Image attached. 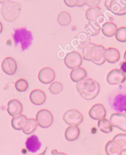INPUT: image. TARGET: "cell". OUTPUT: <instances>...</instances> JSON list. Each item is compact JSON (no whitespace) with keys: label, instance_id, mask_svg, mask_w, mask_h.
Returning <instances> with one entry per match:
<instances>
[{"label":"cell","instance_id":"cell-11","mask_svg":"<svg viewBox=\"0 0 126 155\" xmlns=\"http://www.w3.org/2000/svg\"><path fill=\"white\" fill-rule=\"evenodd\" d=\"M90 43V37L85 32H80L77 37L73 38L71 42L73 47L79 50H83Z\"/></svg>","mask_w":126,"mask_h":155},{"label":"cell","instance_id":"cell-6","mask_svg":"<svg viewBox=\"0 0 126 155\" xmlns=\"http://www.w3.org/2000/svg\"><path fill=\"white\" fill-rule=\"evenodd\" d=\"M105 6L115 15H126V0H105Z\"/></svg>","mask_w":126,"mask_h":155},{"label":"cell","instance_id":"cell-32","mask_svg":"<svg viewBox=\"0 0 126 155\" xmlns=\"http://www.w3.org/2000/svg\"><path fill=\"white\" fill-rule=\"evenodd\" d=\"M63 89L62 84L59 82H53L50 84L49 87V91L53 94H59Z\"/></svg>","mask_w":126,"mask_h":155},{"label":"cell","instance_id":"cell-30","mask_svg":"<svg viewBox=\"0 0 126 155\" xmlns=\"http://www.w3.org/2000/svg\"><path fill=\"white\" fill-rule=\"evenodd\" d=\"M37 126L38 124L36 120L34 119H29L28 124L27 127L22 130V132L26 135H30L35 131Z\"/></svg>","mask_w":126,"mask_h":155},{"label":"cell","instance_id":"cell-34","mask_svg":"<svg viewBox=\"0 0 126 155\" xmlns=\"http://www.w3.org/2000/svg\"><path fill=\"white\" fill-rule=\"evenodd\" d=\"M64 2L67 6L73 8L75 6H77L79 0H64Z\"/></svg>","mask_w":126,"mask_h":155},{"label":"cell","instance_id":"cell-36","mask_svg":"<svg viewBox=\"0 0 126 155\" xmlns=\"http://www.w3.org/2000/svg\"><path fill=\"white\" fill-rule=\"evenodd\" d=\"M121 70L125 74H126V61H122L120 64Z\"/></svg>","mask_w":126,"mask_h":155},{"label":"cell","instance_id":"cell-18","mask_svg":"<svg viewBox=\"0 0 126 155\" xmlns=\"http://www.w3.org/2000/svg\"><path fill=\"white\" fill-rule=\"evenodd\" d=\"M26 147L29 151L36 153L40 149L42 143L38 137L33 135L27 138L26 142Z\"/></svg>","mask_w":126,"mask_h":155},{"label":"cell","instance_id":"cell-25","mask_svg":"<svg viewBox=\"0 0 126 155\" xmlns=\"http://www.w3.org/2000/svg\"><path fill=\"white\" fill-rule=\"evenodd\" d=\"M102 30L104 35L108 37H111L116 34L118 29L115 24L108 22L103 24Z\"/></svg>","mask_w":126,"mask_h":155},{"label":"cell","instance_id":"cell-15","mask_svg":"<svg viewBox=\"0 0 126 155\" xmlns=\"http://www.w3.org/2000/svg\"><path fill=\"white\" fill-rule=\"evenodd\" d=\"M2 68L4 73L8 75H13L17 70V63L16 60L11 57H7L2 62Z\"/></svg>","mask_w":126,"mask_h":155},{"label":"cell","instance_id":"cell-37","mask_svg":"<svg viewBox=\"0 0 126 155\" xmlns=\"http://www.w3.org/2000/svg\"><path fill=\"white\" fill-rule=\"evenodd\" d=\"M87 0H79V2H78L77 6V7H82L87 4Z\"/></svg>","mask_w":126,"mask_h":155},{"label":"cell","instance_id":"cell-21","mask_svg":"<svg viewBox=\"0 0 126 155\" xmlns=\"http://www.w3.org/2000/svg\"><path fill=\"white\" fill-rule=\"evenodd\" d=\"M86 18L89 21H96L97 19L103 16L101 8L96 6L88 9L85 13Z\"/></svg>","mask_w":126,"mask_h":155},{"label":"cell","instance_id":"cell-10","mask_svg":"<svg viewBox=\"0 0 126 155\" xmlns=\"http://www.w3.org/2000/svg\"><path fill=\"white\" fill-rule=\"evenodd\" d=\"M126 80V75L121 70L114 69L107 75V82L111 85H116L124 83Z\"/></svg>","mask_w":126,"mask_h":155},{"label":"cell","instance_id":"cell-13","mask_svg":"<svg viewBox=\"0 0 126 155\" xmlns=\"http://www.w3.org/2000/svg\"><path fill=\"white\" fill-rule=\"evenodd\" d=\"M39 81L45 84H48L53 81L55 78V73L53 69L45 67L42 68L38 74Z\"/></svg>","mask_w":126,"mask_h":155},{"label":"cell","instance_id":"cell-41","mask_svg":"<svg viewBox=\"0 0 126 155\" xmlns=\"http://www.w3.org/2000/svg\"><path fill=\"white\" fill-rule=\"evenodd\" d=\"M124 59L126 61V50H125V53H124Z\"/></svg>","mask_w":126,"mask_h":155},{"label":"cell","instance_id":"cell-5","mask_svg":"<svg viewBox=\"0 0 126 155\" xmlns=\"http://www.w3.org/2000/svg\"><path fill=\"white\" fill-rule=\"evenodd\" d=\"M1 11L5 21L11 22H14L20 16L21 6L17 2H9L3 5Z\"/></svg>","mask_w":126,"mask_h":155},{"label":"cell","instance_id":"cell-4","mask_svg":"<svg viewBox=\"0 0 126 155\" xmlns=\"http://www.w3.org/2000/svg\"><path fill=\"white\" fill-rule=\"evenodd\" d=\"M12 38L15 48L20 51L28 49L31 46L33 40L32 32L25 28L15 29L12 34Z\"/></svg>","mask_w":126,"mask_h":155},{"label":"cell","instance_id":"cell-7","mask_svg":"<svg viewBox=\"0 0 126 155\" xmlns=\"http://www.w3.org/2000/svg\"><path fill=\"white\" fill-rule=\"evenodd\" d=\"M64 122L71 126L79 125L83 120L82 114L75 109L67 110L62 117Z\"/></svg>","mask_w":126,"mask_h":155},{"label":"cell","instance_id":"cell-14","mask_svg":"<svg viewBox=\"0 0 126 155\" xmlns=\"http://www.w3.org/2000/svg\"><path fill=\"white\" fill-rule=\"evenodd\" d=\"M90 118L95 120H99L105 119L106 115V111L103 106L101 104H95L92 107L89 112Z\"/></svg>","mask_w":126,"mask_h":155},{"label":"cell","instance_id":"cell-24","mask_svg":"<svg viewBox=\"0 0 126 155\" xmlns=\"http://www.w3.org/2000/svg\"><path fill=\"white\" fill-rule=\"evenodd\" d=\"M80 135V130L77 126H69L65 131V138L69 141L76 140Z\"/></svg>","mask_w":126,"mask_h":155},{"label":"cell","instance_id":"cell-17","mask_svg":"<svg viewBox=\"0 0 126 155\" xmlns=\"http://www.w3.org/2000/svg\"><path fill=\"white\" fill-rule=\"evenodd\" d=\"M29 98L34 105L41 106L44 104L46 101V95L42 90L35 89L30 93Z\"/></svg>","mask_w":126,"mask_h":155},{"label":"cell","instance_id":"cell-23","mask_svg":"<svg viewBox=\"0 0 126 155\" xmlns=\"http://www.w3.org/2000/svg\"><path fill=\"white\" fill-rule=\"evenodd\" d=\"M87 73L85 69L83 68H77L73 69L71 72V79L75 83H78L80 81L85 79L87 77Z\"/></svg>","mask_w":126,"mask_h":155},{"label":"cell","instance_id":"cell-39","mask_svg":"<svg viewBox=\"0 0 126 155\" xmlns=\"http://www.w3.org/2000/svg\"><path fill=\"white\" fill-rule=\"evenodd\" d=\"M10 1H11V0H0V3H1V4H5V3H6L7 2H9Z\"/></svg>","mask_w":126,"mask_h":155},{"label":"cell","instance_id":"cell-12","mask_svg":"<svg viewBox=\"0 0 126 155\" xmlns=\"http://www.w3.org/2000/svg\"><path fill=\"white\" fill-rule=\"evenodd\" d=\"M109 122L112 126L118 128L126 132V115L123 114L114 113L110 117Z\"/></svg>","mask_w":126,"mask_h":155},{"label":"cell","instance_id":"cell-1","mask_svg":"<svg viewBox=\"0 0 126 155\" xmlns=\"http://www.w3.org/2000/svg\"><path fill=\"white\" fill-rule=\"evenodd\" d=\"M108 104L112 110L126 114V86L121 85L109 94Z\"/></svg>","mask_w":126,"mask_h":155},{"label":"cell","instance_id":"cell-20","mask_svg":"<svg viewBox=\"0 0 126 155\" xmlns=\"http://www.w3.org/2000/svg\"><path fill=\"white\" fill-rule=\"evenodd\" d=\"M104 57L108 63H115L120 59V53L116 48L109 47L105 49L104 51Z\"/></svg>","mask_w":126,"mask_h":155},{"label":"cell","instance_id":"cell-2","mask_svg":"<svg viewBox=\"0 0 126 155\" xmlns=\"http://www.w3.org/2000/svg\"><path fill=\"white\" fill-rule=\"evenodd\" d=\"M76 88L82 97L87 101L94 99L99 94V83L91 78H85L77 83Z\"/></svg>","mask_w":126,"mask_h":155},{"label":"cell","instance_id":"cell-8","mask_svg":"<svg viewBox=\"0 0 126 155\" xmlns=\"http://www.w3.org/2000/svg\"><path fill=\"white\" fill-rule=\"evenodd\" d=\"M36 120L40 127L46 128L51 126L53 122L52 114L46 109H42L37 112Z\"/></svg>","mask_w":126,"mask_h":155},{"label":"cell","instance_id":"cell-9","mask_svg":"<svg viewBox=\"0 0 126 155\" xmlns=\"http://www.w3.org/2000/svg\"><path fill=\"white\" fill-rule=\"evenodd\" d=\"M65 63L69 69H75L81 66L82 63V58L80 54L77 51H71L68 53L65 58Z\"/></svg>","mask_w":126,"mask_h":155},{"label":"cell","instance_id":"cell-35","mask_svg":"<svg viewBox=\"0 0 126 155\" xmlns=\"http://www.w3.org/2000/svg\"><path fill=\"white\" fill-rule=\"evenodd\" d=\"M101 0H87V5L90 8L96 7L100 3Z\"/></svg>","mask_w":126,"mask_h":155},{"label":"cell","instance_id":"cell-22","mask_svg":"<svg viewBox=\"0 0 126 155\" xmlns=\"http://www.w3.org/2000/svg\"><path fill=\"white\" fill-rule=\"evenodd\" d=\"M100 30V25L96 21H89L86 23L85 27V32L90 37L97 35L99 34Z\"/></svg>","mask_w":126,"mask_h":155},{"label":"cell","instance_id":"cell-40","mask_svg":"<svg viewBox=\"0 0 126 155\" xmlns=\"http://www.w3.org/2000/svg\"><path fill=\"white\" fill-rule=\"evenodd\" d=\"M3 31V25L2 23L0 22V34H1Z\"/></svg>","mask_w":126,"mask_h":155},{"label":"cell","instance_id":"cell-16","mask_svg":"<svg viewBox=\"0 0 126 155\" xmlns=\"http://www.w3.org/2000/svg\"><path fill=\"white\" fill-rule=\"evenodd\" d=\"M23 107L21 103L17 99H12L8 102L7 111L12 117H16L21 114Z\"/></svg>","mask_w":126,"mask_h":155},{"label":"cell","instance_id":"cell-29","mask_svg":"<svg viewBox=\"0 0 126 155\" xmlns=\"http://www.w3.org/2000/svg\"><path fill=\"white\" fill-rule=\"evenodd\" d=\"M112 140L116 142L122 152L126 151V134H118L113 138Z\"/></svg>","mask_w":126,"mask_h":155},{"label":"cell","instance_id":"cell-28","mask_svg":"<svg viewBox=\"0 0 126 155\" xmlns=\"http://www.w3.org/2000/svg\"><path fill=\"white\" fill-rule=\"evenodd\" d=\"M98 127L101 132L105 134H109L112 131V126L111 124L106 119L98 120Z\"/></svg>","mask_w":126,"mask_h":155},{"label":"cell","instance_id":"cell-31","mask_svg":"<svg viewBox=\"0 0 126 155\" xmlns=\"http://www.w3.org/2000/svg\"><path fill=\"white\" fill-rule=\"evenodd\" d=\"M29 84L28 82L24 79H20L18 80L15 83V87L16 90L19 92H24L27 91L28 89Z\"/></svg>","mask_w":126,"mask_h":155},{"label":"cell","instance_id":"cell-26","mask_svg":"<svg viewBox=\"0 0 126 155\" xmlns=\"http://www.w3.org/2000/svg\"><path fill=\"white\" fill-rule=\"evenodd\" d=\"M105 151L107 155H121L122 151L113 140L108 141L105 147Z\"/></svg>","mask_w":126,"mask_h":155},{"label":"cell","instance_id":"cell-3","mask_svg":"<svg viewBox=\"0 0 126 155\" xmlns=\"http://www.w3.org/2000/svg\"><path fill=\"white\" fill-rule=\"evenodd\" d=\"M105 50V48L102 45L90 43L82 50L83 58L92 61L96 65H102L106 61L104 57Z\"/></svg>","mask_w":126,"mask_h":155},{"label":"cell","instance_id":"cell-33","mask_svg":"<svg viewBox=\"0 0 126 155\" xmlns=\"http://www.w3.org/2000/svg\"><path fill=\"white\" fill-rule=\"evenodd\" d=\"M116 40L120 42H126V28L121 27L118 29L115 34Z\"/></svg>","mask_w":126,"mask_h":155},{"label":"cell","instance_id":"cell-27","mask_svg":"<svg viewBox=\"0 0 126 155\" xmlns=\"http://www.w3.org/2000/svg\"><path fill=\"white\" fill-rule=\"evenodd\" d=\"M57 21L61 26H67L71 22V15L66 11H62L57 17Z\"/></svg>","mask_w":126,"mask_h":155},{"label":"cell","instance_id":"cell-19","mask_svg":"<svg viewBox=\"0 0 126 155\" xmlns=\"http://www.w3.org/2000/svg\"><path fill=\"white\" fill-rule=\"evenodd\" d=\"M28 124V119L24 115H19L12 118L11 125L16 130H23Z\"/></svg>","mask_w":126,"mask_h":155},{"label":"cell","instance_id":"cell-38","mask_svg":"<svg viewBox=\"0 0 126 155\" xmlns=\"http://www.w3.org/2000/svg\"><path fill=\"white\" fill-rule=\"evenodd\" d=\"M52 153L53 154V155H67L66 154L62 153V152H58L56 150H53L52 151Z\"/></svg>","mask_w":126,"mask_h":155}]
</instances>
